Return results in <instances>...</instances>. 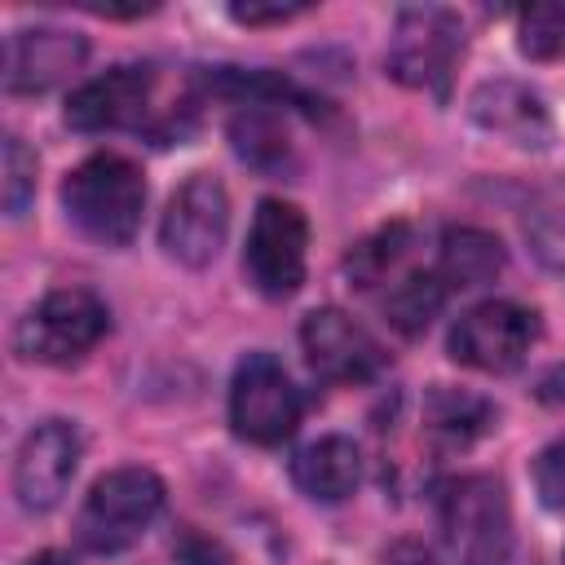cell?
<instances>
[{
    "mask_svg": "<svg viewBox=\"0 0 565 565\" xmlns=\"http://www.w3.org/2000/svg\"><path fill=\"white\" fill-rule=\"evenodd\" d=\"M516 44L534 62H556L565 57V0L552 4H530L516 22Z\"/></svg>",
    "mask_w": 565,
    "mask_h": 565,
    "instance_id": "obj_22",
    "label": "cell"
},
{
    "mask_svg": "<svg viewBox=\"0 0 565 565\" xmlns=\"http://www.w3.org/2000/svg\"><path fill=\"white\" fill-rule=\"evenodd\" d=\"M163 512V481L150 468H115L106 477L93 481L75 534L88 552L97 556H115L124 547H132L154 516Z\"/></svg>",
    "mask_w": 565,
    "mask_h": 565,
    "instance_id": "obj_3",
    "label": "cell"
},
{
    "mask_svg": "<svg viewBox=\"0 0 565 565\" xmlns=\"http://www.w3.org/2000/svg\"><path fill=\"white\" fill-rule=\"evenodd\" d=\"M503 243L477 225H455L441 234L437 274L446 287H486L503 274Z\"/></svg>",
    "mask_w": 565,
    "mask_h": 565,
    "instance_id": "obj_17",
    "label": "cell"
},
{
    "mask_svg": "<svg viewBox=\"0 0 565 565\" xmlns=\"http://www.w3.org/2000/svg\"><path fill=\"white\" fill-rule=\"evenodd\" d=\"M31 194H35V154L22 146V137H4V207H9V216H22Z\"/></svg>",
    "mask_w": 565,
    "mask_h": 565,
    "instance_id": "obj_23",
    "label": "cell"
},
{
    "mask_svg": "<svg viewBox=\"0 0 565 565\" xmlns=\"http://www.w3.org/2000/svg\"><path fill=\"white\" fill-rule=\"evenodd\" d=\"M534 490L543 499V508L565 512V441H552L539 450L534 459Z\"/></svg>",
    "mask_w": 565,
    "mask_h": 565,
    "instance_id": "obj_24",
    "label": "cell"
},
{
    "mask_svg": "<svg viewBox=\"0 0 565 565\" xmlns=\"http://www.w3.org/2000/svg\"><path fill=\"white\" fill-rule=\"evenodd\" d=\"M305 4H230V18L234 22H247V26H265V22H287Z\"/></svg>",
    "mask_w": 565,
    "mask_h": 565,
    "instance_id": "obj_26",
    "label": "cell"
},
{
    "mask_svg": "<svg viewBox=\"0 0 565 565\" xmlns=\"http://www.w3.org/2000/svg\"><path fill=\"white\" fill-rule=\"evenodd\" d=\"M463 57V22L441 4H411L393 22L388 75L406 88L446 97L450 75Z\"/></svg>",
    "mask_w": 565,
    "mask_h": 565,
    "instance_id": "obj_4",
    "label": "cell"
},
{
    "mask_svg": "<svg viewBox=\"0 0 565 565\" xmlns=\"http://www.w3.org/2000/svg\"><path fill=\"white\" fill-rule=\"evenodd\" d=\"M88 57L84 35L62 26H31L4 40V88L9 93H49L71 79Z\"/></svg>",
    "mask_w": 565,
    "mask_h": 565,
    "instance_id": "obj_13",
    "label": "cell"
},
{
    "mask_svg": "<svg viewBox=\"0 0 565 565\" xmlns=\"http://www.w3.org/2000/svg\"><path fill=\"white\" fill-rule=\"evenodd\" d=\"M441 305H446V282H441L437 269H411V274H402L388 287V296H384V313H388V322L402 335H419L437 318Z\"/></svg>",
    "mask_w": 565,
    "mask_h": 565,
    "instance_id": "obj_18",
    "label": "cell"
},
{
    "mask_svg": "<svg viewBox=\"0 0 565 565\" xmlns=\"http://www.w3.org/2000/svg\"><path fill=\"white\" fill-rule=\"evenodd\" d=\"M525 243L543 269L565 278V185H543L525 207Z\"/></svg>",
    "mask_w": 565,
    "mask_h": 565,
    "instance_id": "obj_20",
    "label": "cell"
},
{
    "mask_svg": "<svg viewBox=\"0 0 565 565\" xmlns=\"http://www.w3.org/2000/svg\"><path fill=\"white\" fill-rule=\"evenodd\" d=\"M441 565H508L512 552V512L503 481L490 472H468L441 486L437 494Z\"/></svg>",
    "mask_w": 565,
    "mask_h": 565,
    "instance_id": "obj_2",
    "label": "cell"
},
{
    "mask_svg": "<svg viewBox=\"0 0 565 565\" xmlns=\"http://www.w3.org/2000/svg\"><path fill=\"white\" fill-rule=\"evenodd\" d=\"M172 561H177V565H230V552H225L216 539L185 530V534L177 539V547H172Z\"/></svg>",
    "mask_w": 565,
    "mask_h": 565,
    "instance_id": "obj_25",
    "label": "cell"
},
{
    "mask_svg": "<svg viewBox=\"0 0 565 565\" xmlns=\"http://www.w3.org/2000/svg\"><path fill=\"white\" fill-rule=\"evenodd\" d=\"M159 75L154 66H110L106 75L79 84L66 102V124L75 132H119V128H154Z\"/></svg>",
    "mask_w": 565,
    "mask_h": 565,
    "instance_id": "obj_10",
    "label": "cell"
},
{
    "mask_svg": "<svg viewBox=\"0 0 565 565\" xmlns=\"http://www.w3.org/2000/svg\"><path fill=\"white\" fill-rule=\"evenodd\" d=\"M62 207L75 221L79 234H88L102 247H124L132 243L146 207V181L141 168L124 154H88L79 168L66 172L62 181Z\"/></svg>",
    "mask_w": 565,
    "mask_h": 565,
    "instance_id": "obj_1",
    "label": "cell"
},
{
    "mask_svg": "<svg viewBox=\"0 0 565 565\" xmlns=\"http://www.w3.org/2000/svg\"><path fill=\"white\" fill-rule=\"evenodd\" d=\"M468 110L472 119L494 132V137H508L512 146H525V150H543L552 141V115L543 106V97L516 79H490L481 84L472 97H468Z\"/></svg>",
    "mask_w": 565,
    "mask_h": 565,
    "instance_id": "obj_14",
    "label": "cell"
},
{
    "mask_svg": "<svg viewBox=\"0 0 565 565\" xmlns=\"http://www.w3.org/2000/svg\"><path fill=\"white\" fill-rule=\"evenodd\" d=\"M291 481L309 494V499H322V503H340L358 490L362 481V450L340 437V433H327L309 446L296 450L291 459Z\"/></svg>",
    "mask_w": 565,
    "mask_h": 565,
    "instance_id": "obj_15",
    "label": "cell"
},
{
    "mask_svg": "<svg viewBox=\"0 0 565 565\" xmlns=\"http://www.w3.org/2000/svg\"><path fill=\"white\" fill-rule=\"evenodd\" d=\"M230 141H234L238 159L252 163V168H260V172H282V168H291V141H287L282 124H278L265 106H247L243 115H234Z\"/></svg>",
    "mask_w": 565,
    "mask_h": 565,
    "instance_id": "obj_19",
    "label": "cell"
},
{
    "mask_svg": "<svg viewBox=\"0 0 565 565\" xmlns=\"http://www.w3.org/2000/svg\"><path fill=\"white\" fill-rule=\"evenodd\" d=\"M106 331H110L106 305L84 287H62V291H49L40 305H31L18 318L13 349L26 362L66 366V362H79Z\"/></svg>",
    "mask_w": 565,
    "mask_h": 565,
    "instance_id": "obj_5",
    "label": "cell"
},
{
    "mask_svg": "<svg viewBox=\"0 0 565 565\" xmlns=\"http://www.w3.org/2000/svg\"><path fill=\"white\" fill-rule=\"evenodd\" d=\"M26 565H71V561H66L62 552H40V556H31Z\"/></svg>",
    "mask_w": 565,
    "mask_h": 565,
    "instance_id": "obj_27",
    "label": "cell"
},
{
    "mask_svg": "<svg viewBox=\"0 0 565 565\" xmlns=\"http://www.w3.org/2000/svg\"><path fill=\"white\" fill-rule=\"evenodd\" d=\"M539 340V313L516 300H481L450 327V358L472 371H516Z\"/></svg>",
    "mask_w": 565,
    "mask_h": 565,
    "instance_id": "obj_8",
    "label": "cell"
},
{
    "mask_svg": "<svg viewBox=\"0 0 565 565\" xmlns=\"http://www.w3.org/2000/svg\"><path fill=\"white\" fill-rule=\"evenodd\" d=\"M300 388L274 353H247L230 384V424L256 446H278L300 424Z\"/></svg>",
    "mask_w": 565,
    "mask_h": 565,
    "instance_id": "obj_6",
    "label": "cell"
},
{
    "mask_svg": "<svg viewBox=\"0 0 565 565\" xmlns=\"http://www.w3.org/2000/svg\"><path fill=\"white\" fill-rule=\"evenodd\" d=\"M305 247H309L305 212L287 199H260L247 230V252H243V265L256 291L269 300L296 296L305 282Z\"/></svg>",
    "mask_w": 565,
    "mask_h": 565,
    "instance_id": "obj_7",
    "label": "cell"
},
{
    "mask_svg": "<svg viewBox=\"0 0 565 565\" xmlns=\"http://www.w3.org/2000/svg\"><path fill=\"white\" fill-rule=\"evenodd\" d=\"M230 234V194L212 172H194L177 185V194L168 199V212L159 221V243L163 252L185 265V269H203L216 260L221 243Z\"/></svg>",
    "mask_w": 565,
    "mask_h": 565,
    "instance_id": "obj_9",
    "label": "cell"
},
{
    "mask_svg": "<svg viewBox=\"0 0 565 565\" xmlns=\"http://www.w3.org/2000/svg\"><path fill=\"white\" fill-rule=\"evenodd\" d=\"M300 349L309 358V366L331 380V384H366L371 375L384 371L388 353L384 344L344 309H313L300 322Z\"/></svg>",
    "mask_w": 565,
    "mask_h": 565,
    "instance_id": "obj_11",
    "label": "cell"
},
{
    "mask_svg": "<svg viewBox=\"0 0 565 565\" xmlns=\"http://www.w3.org/2000/svg\"><path fill=\"white\" fill-rule=\"evenodd\" d=\"M79 433L71 419H44L35 424L13 459V494L26 512H49L62 503L75 468H79Z\"/></svg>",
    "mask_w": 565,
    "mask_h": 565,
    "instance_id": "obj_12",
    "label": "cell"
},
{
    "mask_svg": "<svg viewBox=\"0 0 565 565\" xmlns=\"http://www.w3.org/2000/svg\"><path fill=\"white\" fill-rule=\"evenodd\" d=\"M406 252H411V230L406 225H388V230L371 234L366 243H358L349 252V274H353L358 287H375V282L397 274Z\"/></svg>",
    "mask_w": 565,
    "mask_h": 565,
    "instance_id": "obj_21",
    "label": "cell"
},
{
    "mask_svg": "<svg viewBox=\"0 0 565 565\" xmlns=\"http://www.w3.org/2000/svg\"><path fill=\"white\" fill-rule=\"evenodd\" d=\"M490 424H494V406H490L486 397H477V393L437 384V388L424 397V437H428L437 450H463V446H472Z\"/></svg>",
    "mask_w": 565,
    "mask_h": 565,
    "instance_id": "obj_16",
    "label": "cell"
}]
</instances>
